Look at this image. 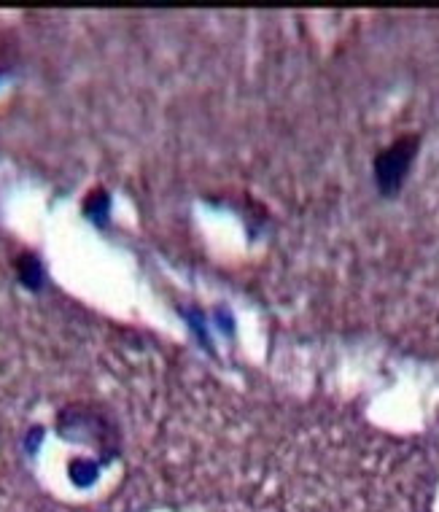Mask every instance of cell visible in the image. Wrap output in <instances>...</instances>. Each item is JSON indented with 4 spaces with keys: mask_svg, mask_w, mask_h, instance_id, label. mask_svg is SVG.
I'll return each instance as SVG.
<instances>
[{
    "mask_svg": "<svg viewBox=\"0 0 439 512\" xmlns=\"http://www.w3.org/2000/svg\"><path fill=\"white\" fill-rule=\"evenodd\" d=\"M14 54H17V44H14V36L11 30L0 25V73H6L14 62Z\"/></svg>",
    "mask_w": 439,
    "mask_h": 512,
    "instance_id": "6da1fadb",
    "label": "cell"
}]
</instances>
